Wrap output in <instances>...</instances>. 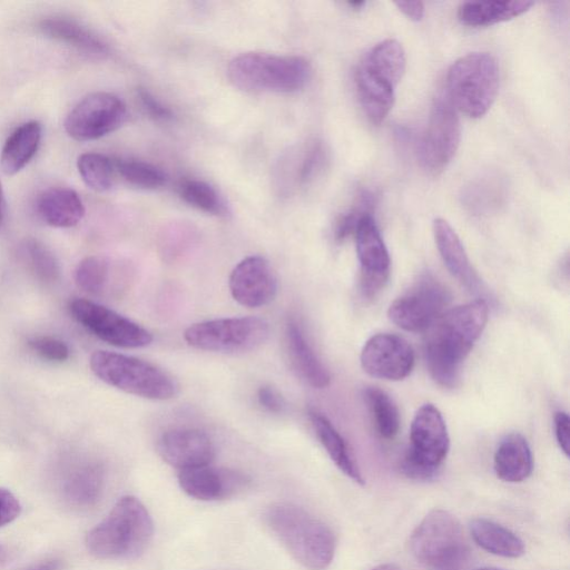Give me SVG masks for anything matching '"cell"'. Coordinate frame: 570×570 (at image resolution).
<instances>
[{"label":"cell","instance_id":"6da1fadb","mask_svg":"<svg viewBox=\"0 0 570 570\" xmlns=\"http://www.w3.org/2000/svg\"><path fill=\"white\" fill-rule=\"evenodd\" d=\"M489 307L483 298L442 313L426 330L423 354L432 379L443 387H454L462 364L488 322Z\"/></svg>","mask_w":570,"mask_h":570},{"label":"cell","instance_id":"7a4b0ae2","mask_svg":"<svg viewBox=\"0 0 570 570\" xmlns=\"http://www.w3.org/2000/svg\"><path fill=\"white\" fill-rule=\"evenodd\" d=\"M153 534L154 524L147 509L137 498L127 495L88 532L86 544L99 559L128 560L147 549Z\"/></svg>","mask_w":570,"mask_h":570},{"label":"cell","instance_id":"3957f363","mask_svg":"<svg viewBox=\"0 0 570 570\" xmlns=\"http://www.w3.org/2000/svg\"><path fill=\"white\" fill-rule=\"evenodd\" d=\"M265 521L289 553L305 568L323 570L332 562L336 539L331 528L301 507L276 503Z\"/></svg>","mask_w":570,"mask_h":570},{"label":"cell","instance_id":"277c9868","mask_svg":"<svg viewBox=\"0 0 570 570\" xmlns=\"http://www.w3.org/2000/svg\"><path fill=\"white\" fill-rule=\"evenodd\" d=\"M406 67L405 51L395 39H386L371 48L355 71V85L362 109L373 125L389 115L395 88Z\"/></svg>","mask_w":570,"mask_h":570},{"label":"cell","instance_id":"5b68a950","mask_svg":"<svg viewBox=\"0 0 570 570\" xmlns=\"http://www.w3.org/2000/svg\"><path fill=\"white\" fill-rule=\"evenodd\" d=\"M311 72V65L303 57L266 52L238 55L227 69L229 81L250 92H295L306 86Z\"/></svg>","mask_w":570,"mask_h":570},{"label":"cell","instance_id":"8992f818","mask_svg":"<svg viewBox=\"0 0 570 570\" xmlns=\"http://www.w3.org/2000/svg\"><path fill=\"white\" fill-rule=\"evenodd\" d=\"M89 364L99 380L128 394L164 401L178 393L170 374L134 356L99 350L91 354Z\"/></svg>","mask_w":570,"mask_h":570},{"label":"cell","instance_id":"52a82bcc","mask_svg":"<svg viewBox=\"0 0 570 570\" xmlns=\"http://www.w3.org/2000/svg\"><path fill=\"white\" fill-rule=\"evenodd\" d=\"M409 544L413 557L429 570H462L470 556L460 521L443 509L422 519Z\"/></svg>","mask_w":570,"mask_h":570},{"label":"cell","instance_id":"ba28073f","mask_svg":"<svg viewBox=\"0 0 570 570\" xmlns=\"http://www.w3.org/2000/svg\"><path fill=\"white\" fill-rule=\"evenodd\" d=\"M500 82L499 66L489 52H471L452 63L448 72V97L470 118L484 116L493 105Z\"/></svg>","mask_w":570,"mask_h":570},{"label":"cell","instance_id":"9c48e42d","mask_svg":"<svg viewBox=\"0 0 570 570\" xmlns=\"http://www.w3.org/2000/svg\"><path fill=\"white\" fill-rule=\"evenodd\" d=\"M450 449V436L440 410L423 404L415 412L410 428V445L402 460L403 472L417 480L433 478Z\"/></svg>","mask_w":570,"mask_h":570},{"label":"cell","instance_id":"30bf717a","mask_svg":"<svg viewBox=\"0 0 570 570\" xmlns=\"http://www.w3.org/2000/svg\"><path fill=\"white\" fill-rule=\"evenodd\" d=\"M268 336V323L255 316L198 322L184 332V340L189 346L226 354L256 350L267 341Z\"/></svg>","mask_w":570,"mask_h":570},{"label":"cell","instance_id":"8fae6325","mask_svg":"<svg viewBox=\"0 0 570 570\" xmlns=\"http://www.w3.org/2000/svg\"><path fill=\"white\" fill-rule=\"evenodd\" d=\"M461 139V125L450 98L438 96L426 129L417 146L422 167L432 175L443 171L454 157Z\"/></svg>","mask_w":570,"mask_h":570},{"label":"cell","instance_id":"7c38bea8","mask_svg":"<svg viewBox=\"0 0 570 570\" xmlns=\"http://www.w3.org/2000/svg\"><path fill=\"white\" fill-rule=\"evenodd\" d=\"M448 288L433 275L424 274L387 311L389 318L407 332L425 331L449 305Z\"/></svg>","mask_w":570,"mask_h":570},{"label":"cell","instance_id":"4fadbf2b","mask_svg":"<svg viewBox=\"0 0 570 570\" xmlns=\"http://www.w3.org/2000/svg\"><path fill=\"white\" fill-rule=\"evenodd\" d=\"M127 117V107L120 98L99 91L80 100L67 115L63 125L72 139L89 141L117 130Z\"/></svg>","mask_w":570,"mask_h":570},{"label":"cell","instance_id":"5bb4252c","mask_svg":"<svg viewBox=\"0 0 570 570\" xmlns=\"http://www.w3.org/2000/svg\"><path fill=\"white\" fill-rule=\"evenodd\" d=\"M69 308L83 327L110 345L138 348L153 342L149 331L104 305L77 298L70 303Z\"/></svg>","mask_w":570,"mask_h":570},{"label":"cell","instance_id":"9a60e30c","mask_svg":"<svg viewBox=\"0 0 570 570\" xmlns=\"http://www.w3.org/2000/svg\"><path fill=\"white\" fill-rule=\"evenodd\" d=\"M360 262V288L366 298L375 297L390 276L391 258L372 214L364 215L354 232Z\"/></svg>","mask_w":570,"mask_h":570},{"label":"cell","instance_id":"2e32d148","mask_svg":"<svg viewBox=\"0 0 570 570\" xmlns=\"http://www.w3.org/2000/svg\"><path fill=\"white\" fill-rule=\"evenodd\" d=\"M360 361L364 372L373 377L401 381L412 372L415 354L402 336L379 333L365 342Z\"/></svg>","mask_w":570,"mask_h":570},{"label":"cell","instance_id":"e0dca14e","mask_svg":"<svg viewBox=\"0 0 570 570\" xmlns=\"http://www.w3.org/2000/svg\"><path fill=\"white\" fill-rule=\"evenodd\" d=\"M228 286L233 298L249 308L269 304L277 293V279L269 263L257 255L244 258L234 267Z\"/></svg>","mask_w":570,"mask_h":570},{"label":"cell","instance_id":"ac0fdd59","mask_svg":"<svg viewBox=\"0 0 570 570\" xmlns=\"http://www.w3.org/2000/svg\"><path fill=\"white\" fill-rule=\"evenodd\" d=\"M160 458L179 471L208 465L215 456L212 439L198 429H173L157 442Z\"/></svg>","mask_w":570,"mask_h":570},{"label":"cell","instance_id":"d6986e66","mask_svg":"<svg viewBox=\"0 0 570 570\" xmlns=\"http://www.w3.org/2000/svg\"><path fill=\"white\" fill-rule=\"evenodd\" d=\"M178 482L189 497L203 501H215L243 491L249 481L246 475L237 471L208 464L179 471Z\"/></svg>","mask_w":570,"mask_h":570},{"label":"cell","instance_id":"ffe728a7","mask_svg":"<svg viewBox=\"0 0 570 570\" xmlns=\"http://www.w3.org/2000/svg\"><path fill=\"white\" fill-rule=\"evenodd\" d=\"M433 234L440 256L451 275L471 293H481V279L452 226L445 219L436 218L433 222Z\"/></svg>","mask_w":570,"mask_h":570},{"label":"cell","instance_id":"44dd1931","mask_svg":"<svg viewBox=\"0 0 570 570\" xmlns=\"http://www.w3.org/2000/svg\"><path fill=\"white\" fill-rule=\"evenodd\" d=\"M39 30L46 37L90 56L105 57L109 53V47L101 38L73 19L47 17L39 22Z\"/></svg>","mask_w":570,"mask_h":570},{"label":"cell","instance_id":"7402d4cb","mask_svg":"<svg viewBox=\"0 0 570 570\" xmlns=\"http://www.w3.org/2000/svg\"><path fill=\"white\" fill-rule=\"evenodd\" d=\"M493 468L504 482L517 483L528 479L533 469V458L527 439L515 432L505 435L494 452Z\"/></svg>","mask_w":570,"mask_h":570},{"label":"cell","instance_id":"603a6c76","mask_svg":"<svg viewBox=\"0 0 570 570\" xmlns=\"http://www.w3.org/2000/svg\"><path fill=\"white\" fill-rule=\"evenodd\" d=\"M37 212L46 224L67 228L77 225L82 219L85 206L73 189L51 187L39 195Z\"/></svg>","mask_w":570,"mask_h":570},{"label":"cell","instance_id":"cb8c5ba5","mask_svg":"<svg viewBox=\"0 0 570 570\" xmlns=\"http://www.w3.org/2000/svg\"><path fill=\"white\" fill-rule=\"evenodd\" d=\"M105 483L104 469L95 462L77 466L62 483L65 501L77 509L95 505L101 497Z\"/></svg>","mask_w":570,"mask_h":570},{"label":"cell","instance_id":"d4e9b609","mask_svg":"<svg viewBox=\"0 0 570 570\" xmlns=\"http://www.w3.org/2000/svg\"><path fill=\"white\" fill-rule=\"evenodd\" d=\"M41 135V125L36 120L21 124L10 134L0 156L6 175L12 176L28 165L39 148Z\"/></svg>","mask_w":570,"mask_h":570},{"label":"cell","instance_id":"484cf974","mask_svg":"<svg viewBox=\"0 0 570 570\" xmlns=\"http://www.w3.org/2000/svg\"><path fill=\"white\" fill-rule=\"evenodd\" d=\"M286 343L292 362L302 377L315 389L326 387L331 375L294 322L286 325Z\"/></svg>","mask_w":570,"mask_h":570},{"label":"cell","instance_id":"4316f807","mask_svg":"<svg viewBox=\"0 0 570 570\" xmlns=\"http://www.w3.org/2000/svg\"><path fill=\"white\" fill-rule=\"evenodd\" d=\"M308 415L317 439L335 465L354 482L364 484V478L345 440L330 420L314 410Z\"/></svg>","mask_w":570,"mask_h":570},{"label":"cell","instance_id":"83f0119b","mask_svg":"<svg viewBox=\"0 0 570 570\" xmlns=\"http://www.w3.org/2000/svg\"><path fill=\"white\" fill-rule=\"evenodd\" d=\"M532 1H466L458 9V19L470 27H484L511 20L528 11Z\"/></svg>","mask_w":570,"mask_h":570},{"label":"cell","instance_id":"f1b7e54d","mask_svg":"<svg viewBox=\"0 0 570 570\" xmlns=\"http://www.w3.org/2000/svg\"><path fill=\"white\" fill-rule=\"evenodd\" d=\"M470 533L479 547L495 556L519 558L525 551L519 535L485 518L473 519L470 522Z\"/></svg>","mask_w":570,"mask_h":570},{"label":"cell","instance_id":"f546056e","mask_svg":"<svg viewBox=\"0 0 570 570\" xmlns=\"http://www.w3.org/2000/svg\"><path fill=\"white\" fill-rule=\"evenodd\" d=\"M463 203L478 215L491 213L505 198V184L498 175H484L469 184L463 191Z\"/></svg>","mask_w":570,"mask_h":570},{"label":"cell","instance_id":"4dcf8cb0","mask_svg":"<svg viewBox=\"0 0 570 570\" xmlns=\"http://www.w3.org/2000/svg\"><path fill=\"white\" fill-rule=\"evenodd\" d=\"M364 400L367 404L370 414L376 432L383 439H393L400 429V412L383 390L376 386H368L364 390Z\"/></svg>","mask_w":570,"mask_h":570},{"label":"cell","instance_id":"1f68e13d","mask_svg":"<svg viewBox=\"0 0 570 570\" xmlns=\"http://www.w3.org/2000/svg\"><path fill=\"white\" fill-rule=\"evenodd\" d=\"M77 168L83 183L96 191H106L114 186L117 175L115 163L102 154H81L77 160Z\"/></svg>","mask_w":570,"mask_h":570},{"label":"cell","instance_id":"d6a6232c","mask_svg":"<svg viewBox=\"0 0 570 570\" xmlns=\"http://www.w3.org/2000/svg\"><path fill=\"white\" fill-rule=\"evenodd\" d=\"M178 194L185 203L207 214L227 215V208L217 190L198 179H184L178 185Z\"/></svg>","mask_w":570,"mask_h":570},{"label":"cell","instance_id":"836d02e7","mask_svg":"<svg viewBox=\"0 0 570 570\" xmlns=\"http://www.w3.org/2000/svg\"><path fill=\"white\" fill-rule=\"evenodd\" d=\"M114 163L117 175L131 186L156 189L166 184V174L155 165L136 159H116Z\"/></svg>","mask_w":570,"mask_h":570},{"label":"cell","instance_id":"e575fe53","mask_svg":"<svg viewBox=\"0 0 570 570\" xmlns=\"http://www.w3.org/2000/svg\"><path fill=\"white\" fill-rule=\"evenodd\" d=\"M109 262L102 256H87L79 262L75 271V282L83 292L101 294L108 283Z\"/></svg>","mask_w":570,"mask_h":570},{"label":"cell","instance_id":"d590c367","mask_svg":"<svg viewBox=\"0 0 570 570\" xmlns=\"http://www.w3.org/2000/svg\"><path fill=\"white\" fill-rule=\"evenodd\" d=\"M23 253L35 275L45 283L59 278V264L52 252L37 239H27Z\"/></svg>","mask_w":570,"mask_h":570},{"label":"cell","instance_id":"8d00e7d4","mask_svg":"<svg viewBox=\"0 0 570 570\" xmlns=\"http://www.w3.org/2000/svg\"><path fill=\"white\" fill-rule=\"evenodd\" d=\"M28 344L32 351L48 361L63 362L69 357L67 344L51 336L33 337Z\"/></svg>","mask_w":570,"mask_h":570},{"label":"cell","instance_id":"74e56055","mask_svg":"<svg viewBox=\"0 0 570 570\" xmlns=\"http://www.w3.org/2000/svg\"><path fill=\"white\" fill-rule=\"evenodd\" d=\"M21 512L17 497L8 489L0 488V527L16 520Z\"/></svg>","mask_w":570,"mask_h":570},{"label":"cell","instance_id":"f35d334b","mask_svg":"<svg viewBox=\"0 0 570 570\" xmlns=\"http://www.w3.org/2000/svg\"><path fill=\"white\" fill-rule=\"evenodd\" d=\"M140 102L146 112L156 120L167 121L173 118L171 110L156 99L148 90L138 89Z\"/></svg>","mask_w":570,"mask_h":570},{"label":"cell","instance_id":"ab89813d","mask_svg":"<svg viewBox=\"0 0 570 570\" xmlns=\"http://www.w3.org/2000/svg\"><path fill=\"white\" fill-rule=\"evenodd\" d=\"M257 399L259 404L269 412L279 413L284 410L285 403L282 395L269 385L258 389Z\"/></svg>","mask_w":570,"mask_h":570},{"label":"cell","instance_id":"60d3db41","mask_svg":"<svg viewBox=\"0 0 570 570\" xmlns=\"http://www.w3.org/2000/svg\"><path fill=\"white\" fill-rule=\"evenodd\" d=\"M553 422L557 442L566 456H569V416L566 412L558 411L554 413Z\"/></svg>","mask_w":570,"mask_h":570},{"label":"cell","instance_id":"b9f144b4","mask_svg":"<svg viewBox=\"0 0 570 570\" xmlns=\"http://www.w3.org/2000/svg\"><path fill=\"white\" fill-rule=\"evenodd\" d=\"M395 6L412 21H420L424 16V3L422 1H397Z\"/></svg>","mask_w":570,"mask_h":570},{"label":"cell","instance_id":"7bdbcfd3","mask_svg":"<svg viewBox=\"0 0 570 570\" xmlns=\"http://www.w3.org/2000/svg\"><path fill=\"white\" fill-rule=\"evenodd\" d=\"M60 569V562L57 560H47L39 562L26 570H59Z\"/></svg>","mask_w":570,"mask_h":570},{"label":"cell","instance_id":"ee69618b","mask_svg":"<svg viewBox=\"0 0 570 570\" xmlns=\"http://www.w3.org/2000/svg\"><path fill=\"white\" fill-rule=\"evenodd\" d=\"M11 554L12 552L7 546L0 544V569L4 568L10 562Z\"/></svg>","mask_w":570,"mask_h":570},{"label":"cell","instance_id":"f6af8a7d","mask_svg":"<svg viewBox=\"0 0 570 570\" xmlns=\"http://www.w3.org/2000/svg\"><path fill=\"white\" fill-rule=\"evenodd\" d=\"M4 213H6V202H4V194H3L2 185L0 181V227L4 219Z\"/></svg>","mask_w":570,"mask_h":570},{"label":"cell","instance_id":"bcb514c9","mask_svg":"<svg viewBox=\"0 0 570 570\" xmlns=\"http://www.w3.org/2000/svg\"><path fill=\"white\" fill-rule=\"evenodd\" d=\"M371 570H400V568L393 563H384V564L376 566L375 568H373Z\"/></svg>","mask_w":570,"mask_h":570},{"label":"cell","instance_id":"7dc6e473","mask_svg":"<svg viewBox=\"0 0 570 570\" xmlns=\"http://www.w3.org/2000/svg\"><path fill=\"white\" fill-rule=\"evenodd\" d=\"M364 3H365L364 1H352V2H348L350 6H352L353 8H356V9L362 7Z\"/></svg>","mask_w":570,"mask_h":570},{"label":"cell","instance_id":"c3c4849f","mask_svg":"<svg viewBox=\"0 0 570 570\" xmlns=\"http://www.w3.org/2000/svg\"><path fill=\"white\" fill-rule=\"evenodd\" d=\"M479 570H497V569H479Z\"/></svg>","mask_w":570,"mask_h":570}]
</instances>
